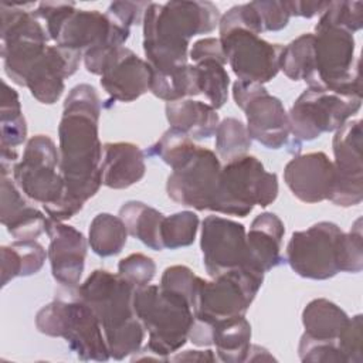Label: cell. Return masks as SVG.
I'll use <instances>...</instances> for the list:
<instances>
[{"mask_svg":"<svg viewBox=\"0 0 363 363\" xmlns=\"http://www.w3.org/2000/svg\"><path fill=\"white\" fill-rule=\"evenodd\" d=\"M199 230V217L193 211H180L163 218L160 238L163 248L176 250L193 244Z\"/></svg>","mask_w":363,"mask_h":363,"instance_id":"36","label":"cell"},{"mask_svg":"<svg viewBox=\"0 0 363 363\" xmlns=\"http://www.w3.org/2000/svg\"><path fill=\"white\" fill-rule=\"evenodd\" d=\"M119 217L125 223L129 235L138 238L150 250H163L160 228L164 216L160 211L142 201L132 200L119 208Z\"/></svg>","mask_w":363,"mask_h":363,"instance_id":"29","label":"cell"},{"mask_svg":"<svg viewBox=\"0 0 363 363\" xmlns=\"http://www.w3.org/2000/svg\"><path fill=\"white\" fill-rule=\"evenodd\" d=\"M335 184L329 200L342 207L356 206L363 199L362 121L343 123L333 136Z\"/></svg>","mask_w":363,"mask_h":363,"instance_id":"17","label":"cell"},{"mask_svg":"<svg viewBox=\"0 0 363 363\" xmlns=\"http://www.w3.org/2000/svg\"><path fill=\"white\" fill-rule=\"evenodd\" d=\"M1 57L7 77L24 86L27 75L50 40L31 11L1 3Z\"/></svg>","mask_w":363,"mask_h":363,"instance_id":"13","label":"cell"},{"mask_svg":"<svg viewBox=\"0 0 363 363\" xmlns=\"http://www.w3.org/2000/svg\"><path fill=\"white\" fill-rule=\"evenodd\" d=\"M362 1H330L318 23L345 28L352 34L363 26Z\"/></svg>","mask_w":363,"mask_h":363,"instance_id":"38","label":"cell"},{"mask_svg":"<svg viewBox=\"0 0 363 363\" xmlns=\"http://www.w3.org/2000/svg\"><path fill=\"white\" fill-rule=\"evenodd\" d=\"M149 91L166 102L196 96L201 94L199 85V71L196 65L189 64L169 72H159L152 69Z\"/></svg>","mask_w":363,"mask_h":363,"instance_id":"30","label":"cell"},{"mask_svg":"<svg viewBox=\"0 0 363 363\" xmlns=\"http://www.w3.org/2000/svg\"><path fill=\"white\" fill-rule=\"evenodd\" d=\"M128 228L119 216L99 213L89 224L88 242L91 250L105 258L118 255L128 240Z\"/></svg>","mask_w":363,"mask_h":363,"instance_id":"31","label":"cell"},{"mask_svg":"<svg viewBox=\"0 0 363 363\" xmlns=\"http://www.w3.org/2000/svg\"><path fill=\"white\" fill-rule=\"evenodd\" d=\"M47 23V33L58 47L88 51L95 47L122 44L129 38L130 28L119 24L98 10H77L74 3L43 1L33 11Z\"/></svg>","mask_w":363,"mask_h":363,"instance_id":"5","label":"cell"},{"mask_svg":"<svg viewBox=\"0 0 363 363\" xmlns=\"http://www.w3.org/2000/svg\"><path fill=\"white\" fill-rule=\"evenodd\" d=\"M233 98L245 112L247 130L251 139L268 149H281L289 143L291 129L288 112L282 102L268 94L262 84L237 79Z\"/></svg>","mask_w":363,"mask_h":363,"instance_id":"15","label":"cell"},{"mask_svg":"<svg viewBox=\"0 0 363 363\" xmlns=\"http://www.w3.org/2000/svg\"><path fill=\"white\" fill-rule=\"evenodd\" d=\"M167 177V196L186 207L199 211L210 210L217 190L221 164L216 153L197 146Z\"/></svg>","mask_w":363,"mask_h":363,"instance_id":"16","label":"cell"},{"mask_svg":"<svg viewBox=\"0 0 363 363\" xmlns=\"http://www.w3.org/2000/svg\"><path fill=\"white\" fill-rule=\"evenodd\" d=\"M298 354L302 362L313 363H346L336 342H320L311 339L305 333L298 346Z\"/></svg>","mask_w":363,"mask_h":363,"instance_id":"41","label":"cell"},{"mask_svg":"<svg viewBox=\"0 0 363 363\" xmlns=\"http://www.w3.org/2000/svg\"><path fill=\"white\" fill-rule=\"evenodd\" d=\"M13 180L33 201L50 206L57 203L65 191L60 170V150L45 135L28 139L23 159L13 167Z\"/></svg>","mask_w":363,"mask_h":363,"instance_id":"14","label":"cell"},{"mask_svg":"<svg viewBox=\"0 0 363 363\" xmlns=\"http://www.w3.org/2000/svg\"><path fill=\"white\" fill-rule=\"evenodd\" d=\"M201 279L203 278L197 277L189 267L173 265L164 269L160 279V286L183 295L189 301L193 309V303H194L199 286L201 284Z\"/></svg>","mask_w":363,"mask_h":363,"instance_id":"39","label":"cell"},{"mask_svg":"<svg viewBox=\"0 0 363 363\" xmlns=\"http://www.w3.org/2000/svg\"><path fill=\"white\" fill-rule=\"evenodd\" d=\"M284 180L291 193L303 203L329 200L335 184L333 162L323 152L298 155L284 169Z\"/></svg>","mask_w":363,"mask_h":363,"instance_id":"21","label":"cell"},{"mask_svg":"<svg viewBox=\"0 0 363 363\" xmlns=\"http://www.w3.org/2000/svg\"><path fill=\"white\" fill-rule=\"evenodd\" d=\"M152 68L126 47L116 48L106 60L101 72V86L119 102H132L150 88Z\"/></svg>","mask_w":363,"mask_h":363,"instance_id":"19","label":"cell"},{"mask_svg":"<svg viewBox=\"0 0 363 363\" xmlns=\"http://www.w3.org/2000/svg\"><path fill=\"white\" fill-rule=\"evenodd\" d=\"M21 277V262L13 245L1 247V285L6 286L9 281Z\"/></svg>","mask_w":363,"mask_h":363,"instance_id":"48","label":"cell"},{"mask_svg":"<svg viewBox=\"0 0 363 363\" xmlns=\"http://www.w3.org/2000/svg\"><path fill=\"white\" fill-rule=\"evenodd\" d=\"M362 106V96H349L323 86H308L288 112L291 147L301 149L305 140H313L325 132H335Z\"/></svg>","mask_w":363,"mask_h":363,"instance_id":"9","label":"cell"},{"mask_svg":"<svg viewBox=\"0 0 363 363\" xmlns=\"http://www.w3.org/2000/svg\"><path fill=\"white\" fill-rule=\"evenodd\" d=\"M211 337L221 362H245L251 346V325L244 315L211 323Z\"/></svg>","mask_w":363,"mask_h":363,"instance_id":"28","label":"cell"},{"mask_svg":"<svg viewBox=\"0 0 363 363\" xmlns=\"http://www.w3.org/2000/svg\"><path fill=\"white\" fill-rule=\"evenodd\" d=\"M133 308L149 335L146 349L162 360H169L189 340L194 313L183 295L160 285L135 288Z\"/></svg>","mask_w":363,"mask_h":363,"instance_id":"4","label":"cell"},{"mask_svg":"<svg viewBox=\"0 0 363 363\" xmlns=\"http://www.w3.org/2000/svg\"><path fill=\"white\" fill-rule=\"evenodd\" d=\"M27 138V123L21 113L18 94L6 81L1 92V147L16 149Z\"/></svg>","mask_w":363,"mask_h":363,"instance_id":"33","label":"cell"},{"mask_svg":"<svg viewBox=\"0 0 363 363\" xmlns=\"http://www.w3.org/2000/svg\"><path fill=\"white\" fill-rule=\"evenodd\" d=\"M118 274L135 288L146 286L155 278L156 264L150 257L145 254H130L119 261Z\"/></svg>","mask_w":363,"mask_h":363,"instance_id":"40","label":"cell"},{"mask_svg":"<svg viewBox=\"0 0 363 363\" xmlns=\"http://www.w3.org/2000/svg\"><path fill=\"white\" fill-rule=\"evenodd\" d=\"M35 326L47 336L65 339L81 360L106 362L111 357L96 315L77 294L43 306L35 315Z\"/></svg>","mask_w":363,"mask_h":363,"instance_id":"6","label":"cell"},{"mask_svg":"<svg viewBox=\"0 0 363 363\" xmlns=\"http://www.w3.org/2000/svg\"><path fill=\"white\" fill-rule=\"evenodd\" d=\"M99 115L101 99L92 85L79 84L69 91L58 126L60 170L65 191L57 203L43 206L51 220L64 223L74 217L102 186Z\"/></svg>","mask_w":363,"mask_h":363,"instance_id":"1","label":"cell"},{"mask_svg":"<svg viewBox=\"0 0 363 363\" xmlns=\"http://www.w3.org/2000/svg\"><path fill=\"white\" fill-rule=\"evenodd\" d=\"M218 30L227 62L240 81L264 84L277 77L282 45L271 44L244 27L233 7L221 16Z\"/></svg>","mask_w":363,"mask_h":363,"instance_id":"8","label":"cell"},{"mask_svg":"<svg viewBox=\"0 0 363 363\" xmlns=\"http://www.w3.org/2000/svg\"><path fill=\"white\" fill-rule=\"evenodd\" d=\"M150 3L147 1H113L106 10V14L119 24L130 28L133 24L143 21L145 11Z\"/></svg>","mask_w":363,"mask_h":363,"instance_id":"46","label":"cell"},{"mask_svg":"<svg viewBox=\"0 0 363 363\" xmlns=\"http://www.w3.org/2000/svg\"><path fill=\"white\" fill-rule=\"evenodd\" d=\"M193 62H199L203 60H217L223 64L227 62V58L224 55L221 43L218 38L214 37H206L199 41H196L189 52Z\"/></svg>","mask_w":363,"mask_h":363,"instance_id":"47","label":"cell"},{"mask_svg":"<svg viewBox=\"0 0 363 363\" xmlns=\"http://www.w3.org/2000/svg\"><path fill=\"white\" fill-rule=\"evenodd\" d=\"M259 360H274V356L265 349L258 345H251L245 362H259Z\"/></svg>","mask_w":363,"mask_h":363,"instance_id":"51","label":"cell"},{"mask_svg":"<svg viewBox=\"0 0 363 363\" xmlns=\"http://www.w3.org/2000/svg\"><path fill=\"white\" fill-rule=\"evenodd\" d=\"M81 57V51L48 45L30 69L24 86L38 102L52 105L64 92V79L78 69Z\"/></svg>","mask_w":363,"mask_h":363,"instance_id":"22","label":"cell"},{"mask_svg":"<svg viewBox=\"0 0 363 363\" xmlns=\"http://www.w3.org/2000/svg\"><path fill=\"white\" fill-rule=\"evenodd\" d=\"M345 233L330 221L295 231L286 245V262L302 278L329 279L343 268Z\"/></svg>","mask_w":363,"mask_h":363,"instance_id":"12","label":"cell"},{"mask_svg":"<svg viewBox=\"0 0 363 363\" xmlns=\"http://www.w3.org/2000/svg\"><path fill=\"white\" fill-rule=\"evenodd\" d=\"M11 245L20 257L21 277L37 274L43 268L48 254L40 242L35 240H16Z\"/></svg>","mask_w":363,"mask_h":363,"instance_id":"45","label":"cell"},{"mask_svg":"<svg viewBox=\"0 0 363 363\" xmlns=\"http://www.w3.org/2000/svg\"><path fill=\"white\" fill-rule=\"evenodd\" d=\"M14 180L1 176V224L16 240H35L45 231L47 220L21 196Z\"/></svg>","mask_w":363,"mask_h":363,"instance_id":"23","label":"cell"},{"mask_svg":"<svg viewBox=\"0 0 363 363\" xmlns=\"http://www.w3.org/2000/svg\"><path fill=\"white\" fill-rule=\"evenodd\" d=\"M251 147V138L248 135L247 126L235 119H223L216 130V150L220 159L225 163L240 159L248 155Z\"/></svg>","mask_w":363,"mask_h":363,"instance_id":"34","label":"cell"},{"mask_svg":"<svg viewBox=\"0 0 363 363\" xmlns=\"http://www.w3.org/2000/svg\"><path fill=\"white\" fill-rule=\"evenodd\" d=\"M264 282V272L242 265L213 278L201 279L194 303V319L214 323L245 315Z\"/></svg>","mask_w":363,"mask_h":363,"instance_id":"11","label":"cell"},{"mask_svg":"<svg viewBox=\"0 0 363 363\" xmlns=\"http://www.w3.org/2000/svg\"><path fill=\"white\" fill-rule=\"evenodd\" d=\"M277 196V174L267 172L255 156L247 155L221 167L210 211L245 217L254 206L267 207Z\"/></svg>","mask_w":363,"mask_h":363,"instance_id":"7","label":"cell"},{"mask_svg":"<svg viewBox=\"0 0 363 363\" xmlns=\"http://www.w3.org/2000/svg\"><path fill=\"white\" fill-rule=\"evenodd\" d=\"M315 35L302 34L282 48L279 69L292 81H305L311 85L315 79Z\"/></svg>","mask_w":363,"mask_h":363,"instance_id":"32","label":"cell"},{"mask_svg":"<svg viewBox=\"0 0 363 363\" xmlns=\"http://www.w3.org/2000/svg\"><path fill=\"white\" fill-rule=\"evenodd\" d=\"M315 79L309 86L362 96L360 61H354V37L350 31L318 23L315 26Z\"/></svg>","mask_w":363,"mask_h":363,"instance_id":"10","label":"cell"},{"mask_svg":"<svg viewBox=\"0 0 363 363\" xmlns=\"http://www.w3.org/2000/svg\"><path fill=\"white\" fill-rule=\"evenodd\" d=\"M363 268V235L362 218H357L343 240V272L357 274Z\"/></svg>","mask_w":363,"mask_h":363,"instance_id":"44","label":"cell"},{"mask_svg":"<svg viewBox=\"0 0 363 363\" xmlns=\"http://www.w3.org/2000/svg\"><path fill=\"white\" fill-rule=\"evenodd\" d=\"M330 1H288L291 16H299L311 18L316 14H322Z\"/></svg>","mask_w":363,"mask_h":363,"instance_id":"49","label":"cell"},{"mask_svg":"<svg viewBox=\"0 0 363 363\" xmlns=\"http://www.w3.org/2000/svg\"><path fill=\"white\" fill-rule=\"evenodd\" d=\"M285 227L274 213L257 216L247 233V264L261 272H267L282 262L281 245Z\"/></svg>","mask_w":363,"mask_h":363,"instance_id":"24","label":"cell"},{"mask_svg":"<svg viewBox=\"0 0 363 363\" xmlns=\"http://www.w3.org/2000/svg\"><path fill=\"white\" fill-rule=\"evenodd\" d=\"M101 172L104 186L115 190L128 189L145 176V152L130 142L105 143Z\"/></svg>","mask_w":363,"mask_h":363,"instance_id":"25","label":"cell"},{"mask_svg":"<svg viewBox=\"0 0 363 363\" xmlns=\"http://www.w3.org/2000/svg\"><path fill=\"white\" fill-rule=\"evenodd\" d=\"M166 118L172 129L191 139L211 138L220 123L217 111L201 101L180 99L166 104Z\"/></svg>","mask_w":363,"mask_h":363,"instance_id":"26","label":"cell"},{"mask_svg":"<svg viewBox=\"0 0 363 363\" xmlns=\"http://www.w3.org/2000/svg\"><path fill=\"white\" fill-rule=\"evenodd\" d=\"M197 145L193 143L191 138L186 133H182L176 129L169 128L162 138L149 147L150 156L160 157L166 164H169L172 169H174L179 163H182L194 149Z\"/></svg>","mask_w":363,"mask_h":363,"instance_id":"37","label":"cell"},{"mask_svg":"<svg viewBox=\"0 0 363 363\" xmlns=\"http://www.w3.org/2000/svg\"><path fill=\"white\" fill-rule=\"evenodd\" d=\"M349 319L340 306L325 298L311 301L302 312L305 335L320 342H336Z\"/></svg>","mask_w":363,"mask_h":363,"instance_id":"27","label":"cell"},{"mask_svg":"<svg viewBox=\"0 0 363 363\" xmlns=\"http://www.w3.org/2000/svg\"><path fill=\"white\" fill-rule=\"evenodd\" d=\"M264 31H279L288 26L291 10L288 1H251Z\"/></svg>","mask_w":363,"mask_h":363,"instance_id":"43","label":"cell"},{"mask_svg":"<svg viewBox=\"0 0 363 363\" xmlns=\"http://www.w3.org/2000/svg\"><path fill=\"white\" fill-rule=\"evenodd\" d=\"M172 362H216L217 357L213 353V350H184V352H176L174 356L169 357Z\"/></svg>","mask_w":363,"mask_h":363,"instance_id":"50","label":"cell"},{"mask_svg":"<svg viewBox=\"0 0 363 363\" xmlns=\"http://www.w3.org/2000/svg\"><path fill=\"white\" fill-rule=\"evenodd\" d=\"M96 315L111 357L122 360L138 353L145 339V328L133 308L135 286L119 274L95 269L77 292Z\"/></svg>","mask_w":363,"mask_h":363,"instance_id":"3","label":"cell"},{"mask_svg":"<svg viewBox=\"0 0 363 363\" xmlns=\"http://www.w3.org/2000/svg\"><path fill=\"white\" fill-rule=\"evenodd\" d=\"M200 247L207 274L214 278L247 264V233L241 223L207 216L201 224Z\"/></svg>","mask_w":363,"mask_h":363,"instance_id":"18","label":"cell"},{"mask_svg":"<svg viewBox=\"0 0 363 363\" xmlns=\"http://www.w3.org/2000/svg\"><path fill=\"white\" fill-rule=\"evenodd\" d=\"M362 315H356L349 319L347 326L339 335L336 345L346 363H362Z\"/></svg>","mask_w":363,"mask_h":363,"instance_id":"42","label":"cell"},{"mask_svg":"<svg viewBox=\"0 0 363 363\" xmlns=\"http://www.w3.org/2000/svg\"><path fill=\"white\" fill-rule=\"evenodd\" d=\"M45 233L50 237L48 259L54 279L67 288H75L82 277L86 257V240L72 225L48 217Z\"/></svg>","mask_w":363,"mask_h":363,"instance_id":"20","label":"cell"},{"mask_svg":"<svg viewBox=\"0 0 363 363\" xmlns=\"http://www.w3.org/2000/svg\"><path fill=\"white\" fill-rule=\"evenodd\" d=\"M220 18L210 1L150 3L143 16V51L150 68L169 72L187 65L190 38L213 31Z\"/></svg>","mask_w":363,"mask_h":363,"instance_id":"2","label":"cell"},{"mask_svg":"<svg viewBox=\"0 0 363 363\" xmlns=\"http://www.w3.org/2000/svg\"><path fill=\"white\" fill-rule=\"evenodd\" d=\"M199 71L200 92L206 95L210 105L217 111L224 106L228 98L230 77L224 64L217 60H203L194 64Z\"/></svg>","mask_w":363,"mask_h":363,"instance_id":"35","label":"cell"}]
</instances>
